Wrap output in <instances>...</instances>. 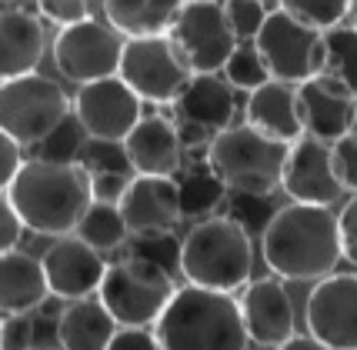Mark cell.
I'll use <instances>...</instances> for the list:
<instances>
[{"mask_svg": "<svg viewBox=\"0 0 357 350\" xmlns=\"http://www.w3.org/2000/svg\"><path fill=\"white\" fill-rule=\"evenodd\" d=\"M261 254L271 274L284 280H327L341 264V224L327 207L287 204L261 234Z\"/></svg>", "mask_w": 357, "mask_h": 350, "instance_id": "6da1fadb", "label": "cell"}, {"mask_svg": "<svg viewBox=\"0 0 357 350\" xmlns=\"http://www.w3.org/2000/svg\"><path fill=\"white\" fill-rule=\"evenodd\" d=\"M3 197L17 207L27 230L47 237H70L77 234L80 220L93 207V177L84 164H47L27 160Z\"/></svg>", "mask_w": 357, "mask_h": 350, "instance_id": "7a4b0ae2", "label": "cell"}, {"mask_svg": "<svg viewBox=\"0 0 357 350\" xmlns=\"http://www.w3.org/2000/svg\"><path fill=\"white\" fill-rule=\"evenodd\" d=\"M154 334L164 350H248L250 340L241 300L190 284L177 290Z\"/></svg>", "mask_w": 357, "mask_h": 350, "instance_id": "3957f363", "label": "cell"}, {"mask_svg": "<svg viewBox=\"0 0 357 350\" xmlns=\"http://www.w3.org/2000/svg\"><path fill=\"white\" fill-rule=\"evenodd\" d=\"M250 234L231 217H207L187 234L181 250V274L190 287L234 294L250 280Z\"/></svg>", "mask_w": 357, "mask_h": 350, "instance_id": "277c9868", "label": "cell"}, {"mask_svg": "<svg viewBox=\"0 0 357 350\" xmlns=\"http://www.w3.org/2000/svg\"><path fill=\"white\" fill-rule=\"evenodd\" d=\"M291 147L264 137L250 123H234L207 144V164L237 197H271L284 183Z\"/></svg>", "mask_w": 357, "mask_h": 350, "instance_id": "5b68a950", "label": "cell"}, {"mask_svg": "<svg viewBox=\"0 0 357 350\" xmlns=\"http://www.w3.org/2000/svg\"><path fill=\"white\" fill-rule=\"evenodd\" d=\"M177 297L174 274L144 257H124L107 267L97 300L110 310L117 327H151L164 317V310Z\"/></svg>", "mask_w": 357, "mask_h": 350, "instance_id": "8992f818", "label": "cell"}, {"mask_svg": "<svg viewBox=\"0 0 357 350\" xmlns=\"http://www.w3.org/2000/svg\"><path fill=\"white\" fill-rule=\"evenodd\" d=\"M70 114L67 93L50 77H17L0 87V134L14 137L20 147H40Z\"/></svg>", "mask_w": 357, "mask_h": 350, "instance_id": "52a82bcc", "label": "cell"}, {"mask_svg": "<svg viewBox=\"0 0 357 350\" xmlns=\"http://www.w3.org/2000/svg\"><path fill=\"white\" fill-rule=\"evenodd\" d=\"M254 47L261 50L267 70H271V80L301 87V84L324 74V61H327L324 33L311 31L307 24L294 20L284 7H278L274 14L267 17L264 31L254 40Z\"/></svg>", "mask_w": 357, "mask_h": 350, "instance_id": "ba28073f", "label": "cell"}, {"mask_svg": "<svg viewBox=\"0 0 357 350\" xmlns=\"http://www.w3.org/2000/svg\"><path fill=\"white\" fill-rule=\"evenodd\" d=\"M121 80L140 100L151 104H177L187 84L194 80V70L187 67L181 50L167 37H144V40H127L124 57H121Z\"/></svg>", "mask_w": 357, "mask_h": 350, "instance_id": "9c48e42d", "label": "cell"}, {"mask_svg": "<svg viewBox=\"0 0 357 350\" xmlns=\"http://www.w3.org/2000/svg\"><path fill=\"white\" fill-rule=\"evenodd\" d=\"M174 47L194 74H218L227 67L241 40L234 37L224 3L214 0H190L181 7V17L171 31Z\"/></svg>", "mask_w": 357, "mask_h": 350, "instance_id": "30bf717a", "label": "cell"}, {"mask_svg": "<svg viewBox=\"0 0 357 350\" xmlns=\"http://www.w3.org/2000/svg\"><path fill=\"white\" fill-rule=\"evenodd\" d=\"M127 40L114 31L110 24L84 20L70 31H61L54 40V63L67 80L80 87L110 80L121 74V57H124Z\"/></svg>", "mask_w": 357, "mask_h": 350, "instance_id": "8fae6325", "label": "cell"}, {"mask_svg": "<svg viewBox=\"0 0 357 350\" xmlns=\"http://www.w3.org/2000/svg\"><path fill=\"white\" fill-rule=\"evenodd\" d=\"M74 117L80 121L87 140H110V144H124L134 134V127L144 121L140 97L121 77L80 87L74 97Z\"/></svg>", "mask_w": 357, "mask_h": 350, "instance_id": "7c38bea8", "label": "cell"}, {"mask_svg": "<svg viewBox=\"0 0 357 350\" xmlns=\"http://www.w3.org/2000/svg\"><path fill=\"white\" fill-rule=\"evenodd\" d=\"M307 334L331 350H357V274H334L307 297Z\"/></svg>", "mask_w": 357, "mask_h": 350, "instance_id": "4fadbf2b", "label": "cell"}, {"mask_svg": "<svg viewBox=\"0 0 357 350\" xmlns=\"http://www.w3.org/2000/svg\"><path fill=\"white\" fill-rule=\"evenodd\" d=\"M44 274L54 297L63 300H87L91 294H100V284L107 277L104 254H97L91 244H84L77 234L61 237L44 250Z\"/></svg>", "mask_w": 357, "mask_h": 350, "instance_id": "5bb4252c", "label": "cell"}, {"mask_svg": "<svg viewBox=\"0 0 357 350\" xmlns=\"http://www.w3.org/2000/svg\"><path fill=\"white\" fill-rule=\"evenodd\" d=\"M280 187L287 190L291 204H307V207H331L344 197V187L334 174L331 147L314 137L297 140L291 147Z\"/></svg>", "mask_w": 357, "mask_h": 350, "instance_id": "9a60e30c", "label": "cell"}, {"mask_svg": "<svg viewBox=\"0 0 357 350\" xmlns=\"http://www.w3.org/2000/svg\"><path fill=\"white\" fill-rule=\"evenodd\" d=\"M297 97H301V117H304L307 137L334 147L337 140L354 134L357 97L337 80H331L327 74L314 77L297 87Z\"/></svg>", "mask_w": 357, "mask_h": 350, "instance_id": "2e32d148", "label": "cell"}, {"mask_svg": "<svg viewBox=\"0 0 357 350\" xmlns=\"http://www.w3.org/2000/svg\"><path fill=\"white\" fill-rule=\"evenodd\" d=\"M241 314L248 337L261 347H284L291 337H297V314L287 287L274 277L250 280L241 297Z\"/></svg>", "mask_w": 357, "mask_h": 350, "instance_id": "e0dca14e", "label": "cell"}, {"mask_svg": "<svg viewBox=\"0 0 357 350\" xmlns=\"http://www.w3.org/2000/svg\"><path fill=\"white\" fill-rule=\"evenodd\" d=\"M117 207L134 237L171 234L174 224L184 217L181 190H177L174 177H134L127 183L124 197L117 200Z\"/></svg>", "mask_w": 357, "mask_h": 350, "instance_id": "ac0fdd59", "label": "cell"}, {"mask_svg": "<svg viewBox=\"0 0 357 350\" xmlns=\"http://www.w3.org/2000/svg\"><path fill=\"white\" fill-rule=\"evenodd\" d=\"M40 3H0V77H31L44 57Z\"/></svg>", "mask_w": 357, "mask_h": 350, "instance_id": "d6986e66", "label": "cell"}, {"mask_svg": "<svg viewBox=\"0 0 357 350\" xmlns=\"http://www.w3.org/2000/svg\"><path fill=\"white\" fill-rule=\"evenodd\" d=\"M130 167L137 177H174L184 160L181 134L167 117H144L134 127V134L124 140Z\"/></svg>", "mask_w": 357, "mask_h": 350, "instance_id": "ffe728a7", "label": "cell"}, {"mask_svg": "<svg viewBox=\"0 0 357 350\" xmlns=\"http://www.w3.org/2000/svg\"><path fill=\"white\" fill-rule=\"evenodd\" d=\"M248 123L254 130H261L264 137L280 140L287 147H294L297 140H304V117H301V97L294 84H280L271 80L261 91L248 97Z\"/></svg>", "mask_w": 357, "mask_h": 350, "instance_id": "44dd1931", "label": "cell"}, {"mask_svg": "<svg viewBox=\"0 0 357 350\" xmlns=\"http://www.w3.org/2000/svg\"><path fill=\"white\" fill-rule=\"evenodd\" d=\"M177 117L197 130L207 134H224L234 127V114H237V100H234V87L218 74H194L187 84V91L177 100Z\"/></svg>", "mask_w": 357, "mask_h": 350, "instance_id": "7402d4cb", "label": "cell"}, {"mask_svg": "<svg viewBox=\"0 0 357 350\" xmlns=\"http://www.w3.org/2000/svg\"><path fill=\"white\" fill-rule=\"evenodd\" d=\"M50 297L44 260L27 250L0 254V307L3 314H31Z\"/></svg>", "mask_w": 357, "mask_h": 350, "instance_id": "603a6c76", "label": "cell"}, {"mask_svg": "<svg viewBox=\"0 0 357 350\" xmlns=\"http://www.w3.org/2000/svg\"><path fill=\"white\" fill-rule=\"evenodd\" d=\"M177 0H107L100 10L107 24L124 40H144V37H167L181 17Z\"/></svg>", "mask_w": 357, "mask_h": 350, "instance_id": "cb8c5ba5", "label": "cell"}, {"mask_svg": "<svg viewBox=\"0 0 357 350\" xmlns=\"http://www.w3.org/2000/svg\"><path fill=\"white\" fill-rule=\"evenodd\" d=\"M117 330V320L100 300H77L57 320V344L61 350H107Z\"/></svg>", "mask_w": 357, "mask_h": 350, "instance_id": "d4e9b609", "label": "cell"}, {"mask_svg": "<svg viewBox=\"0 0 357 350\" xmlns=\"http://www.w3.org/2000/svg\"><path fill=\"white\" fill-rule=\"evenodd\" d=\"M77 237L84 244H91L97 254L104 250H117L130 237V227H127L124 213L117 204H107V200H93V207L87 211V217L80 220Z\"/></svg>", "mask_w": 357, "mask_h": 350, "instance_id": "484cf974", "label": "cell"}, {"mask_svg": "<svg viewBox=\"0 0 357 350\" xmlns=\"http://www.w3.org/2000/svg\"><path fill=\"white\" fill-rule=\"evenodd\" d=\"M177 190H181V211H184V217H207L227 197V187L211 170V164L187 170V177L177 181Z\"/></svg>", "mask_w": 357, "mask_h": 350, "instance_id": "4316f807", "label": "cell"}, {"mask_svg": "<svg viewBox=\"0 0 357 350\" xmlns=\"http://www.w3.org/2000/svg\"><path fill=\"white\" fill-rule=\"evenodd\" d=\"M324 47H327L324 74L357 97V27L344 24L337 31L324 33Z\"/></svg>", "mask_w": 357, "mask_h": 350, "instance_id": "83f0119b", "label": "cell"}, {"mask_svg": "<svg viewBox=\"0 0 357 350\" xmlns=\"http://www.w3.org/2000/svg\"><path fill=\"white\" fill-rule=\"evenodd\" d=\"M84 147H87V134H84V127H80L77 117L70 114V117L37 147V157H33V160H47V164H80Z\"/></svg>", "mask_w": 357, "mask_h": 350, "instance_id": "f1b7e54d", "label": "cell"}, {"mask_svg": "<svg viewBox=\"0 0 357 350\" xmlns=\"http://www.w3.org/2000/svg\"><path fill=\"white\" fill-rule=\"evenodd\" d=\"M280 7L294 20H301L311 31H321V33L344 27V17H351V3L347 0H287Z\"/></svg>", "mask_w": 357, "mask_h": 350, "instance_id": "f546056e", "label": "cell"}, {"mask_svg": "<svg viewBox=\"0 0 357 350\" xmlns=\"http://www.w3.org/2000/svg\"><path fill=\"white\" fill-rule=\"evenodd\" d=\"M224 74H227V84L237 87V91H261L264 84H271V70H267L264 57H261V50L254 44H241L234 50V57L227 61L224 67Z\"/></svg>", "mask_w": 357, "mask_h": 350, "instance_id": "4dcf8cb0", "label": "cell"}, {"mask_svg": "<svg viewBox=\"0 0 357 350\" xmlns=\"http://www.w3.org/2000/svg\"><path fill=\"white\" fill-rule=\"evenodd\" d=\"M80 164L87 167L91 177H137L124 144H110V140H87Z\"/></svg>", "mask_w": 357, "mask_h": 350, "instance_id": "1f68e13d", "label": "cell"}, {"mask_svg": "<svg viewBox=\"0 0 357 350\" xmlns=\"http://www.w3.org/2000/svg\"><path fill=\"white\" fill-rule=\"evenodd\" d=\"M278 7L280 3H261V0H231V3H224L227 20H231V31L241 44L244 40H257L261 31H264L267 17L274 14Z\"/></svg>", "mask_w": 357, "mask_h": 350, "instance_id": "d6a6232c", "label": "cell"}, {"mask_svg": "<svg viewBox=\"0 0 357 350\" xmlns=\"http://www.w3.org/2000/svg\"><path fill=\"white\" fill-rule=\"evenodd\" d=\"M181 250H184V244H177L171 234H154V237H134L130 241V254L134 257L151 260L157 267H164L167 274L181 271Z\"/></svg>", "mask_w": 357, "mask_h": 350, "instance_id": "836d02e7", "label": "cell"}, {"mask_svg": "<svg viewBox=\"0 0 357 350\" xmlns=\"http://www.w3.org/2000/svg\"><path fill=\"white\" fill-rule=\"evenodd\" d=\"M37 324L27 314H3L0 320V350H33Z\"/></svg>", "mask_w": 357, "mask_h": 350, "instance_id": "e575fe53", "label": "cell"}, {"mask_svg": "<svg viewBox=\"0 0 357 350\" xmlns=\"http://www.w3.org/2000/svg\"><path fill=\"white\" fill-rule=\"evenodd\" d=\"M87 14H91V3H84V0H44L40 3V17L57 24L61 31H70L84 20H91Z\"/></svg>", "mask_w": 357, "mask_h": 350, "instance_id": "d590c367", "label": "cell"}, {"mask_svg": "<svg viewBox=\"0 0 357 350\" xmlns=\"http://www.w3.org/2000/svg\"><path fill=\"white\" fill-rule=\"evenodd\" d=\"M334 157V174L341 181L344 190H357V134H347L344 140H337L331 147Z\"/></svg>", "mask_w": 357, "mask_h": 350, "instance_id": "8d00e7d4", "label": "cell"}, {"mask_svg": "<svg viewBox=\"0 0 357 350\" xmlns=\"http://www.w3.org/2000/svg\"><path fill=\"white\" fill-rule=\"evenodd\" d=\"M274 213L278 211H271V204H267V197H241L237 204H234V217L231 220H237L241 227L248 230H261L264 234L267 224L274 220Z\"/></svg>", "mask_w": 357, "mask_h": 350, "instance_id": "74e56055", "label": "cell"}, {"mask_svg": "<svg viewBox=\"0 0 357 350\" xmlns=\"http://www.w3.org/2000/svg\"><path fill=\"white\" fill-rule=\"evenodd\" d=\"M24 167H27V160H24V147H20L14 137L0 134V181H3V190L20 177V170Z\"/></svg>", "mask_w": 357, "mask_h": 350, "instance_id": "f35d334b", "label": "cell"}, {"mask_svg": "<svg viewBox=\"0 0 357 350\" xmlns=\"http://www.w3.org/2000/svg\"><path fill=\"white\" fill-rule=\"evenodd\" d=\"M0 207H3V217H0V250L10 254V250H17V244H20V237H24L27 224H24V217L17 213V207L7 197L0 200Z\"/></svg>", "mask_w": 357, "mask_h": 350, "instance_id": "ab89813d", "label": "cell"}, {"mask_svg": "<svg viewBox=\"0 0 357 350\" xmlns=\"http://www.w3.org/2000/svg\"><path fill=\"white\" fill-rule=\"evenodd\" d=\"M107 350H164L157 340L154 330H144V327H121L117 337L110 340Z\"/></svg>", "mask_w": 357, "mask_h": 350, "instance_id": "60d3db41", "label": "cell"}, {"mask_svg": "<svg viewBox=\"0 0 357 350\" xmlns=\"http://www.w3.org/2000/svg\"><path fill=\"white\" fill-rule=\"evenodd\" d=\"M337 224H341V247H344V257L351 260V264H357V197L347 200V207L341 211Z\"/></svg>", "mask_w": 357, "mask_h": 350, "instance_id": "b9f144b4", "label": "cell"}, {"mask_svg": "<svg viewBox=\"0 0 357 350\" xmlns=\"http://www.w3.org/2000/svg\"><path fill=\"white\" fill-rule=\"evenodd\" d=\"M278 350H331V347H324L321 340H314L311 334H297V337H291L284 347H278Z\"/></svg>", "mask_w": 357, "mask_h": 350, "instance_id": "7bdbcfd3", "label": "cell"}, {"mask_svg": "<svg viewBox=\"0 0 357 350\" xmlns=\"http://www.w3.org/2000/svg\"><path fill=\"white\" fill-rule=\"evenodd\" d=\"M351 17H354V27H357V3H351Z\"/></svg>", "mask_w": 357, "mask_h": 350, "instance_id": "ee69618b", "label": "cell"}, {"mask_svg": "<svg viewBox=\"0 0 357 350\" xmlns=\"http://www.w3.org/2000/svg\"><path fill=\"white\" fill-rule=\"evenodd\" d=\"M33 350H54V347H33Z\"/></svg>", "mask_w": 357, "mask_h": 350, "instance_id": "f6af8a7d", "label": "cell"}, {"mask_svg": "<svg viewBox=\"0 0 357 350\" xmlns=\"http://www.w3.org/2000/svg\"><path fill=\"white\" fill-rule=\"evenodd\" d=\"M354 134H357V121H354Z\"/></svg>", "mask_w": 357, "mask_h": 350, "instance_id": "bcb514c9", "label": "cell"}]
</instances>
